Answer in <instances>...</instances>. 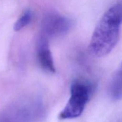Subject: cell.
Instances as JSON below:
<instances>
[{"instance_id":"6da1fadb","label":"cell","mask_w":122,"mask_h":122,"mask_svg":"<svg viewBox=\"0 0 122 122\" xmlns=\"http://www.w3.org/2000/svg\"><path fill=\"white\" fill-rule=\"evenodd\" d=\"M122 23V5L111 7L104 14L95 28L89 50L97 57L109 54L117 44Z\"/></svg>"},{"instance_id":"7a4b0ae2","label":"cell","mask_w":122,"mask_h":122,"mask_svg":"<svg viewBox=\"0 0 122 122\" xmlns=\"http://www.w3.org/2000/svg\"><path fill=\"white\" fill-rule=\"evenodd\" d=\"M92 88L89 83L76 81L70 88V97L59 115L60 119H70L78 117L82 114L89 101Z\"/></svg>"},{"instance_id":"3957f363","label":"cell","mask_w":122,"mask_h":122,"mask_svg":"<svg viewBox=\"0 0 122 122\" xmlns=\"http://www.w3.org/2000/svg\"><path fill=\"white\" fill-rule=\"evenodd\" d=\"M42 29L45 36L54 37L66 33L70 29V19L56 13H48L42 21Z\"/></svg>"},{"instance_id":"277c9868","label":"cell","mask_w":122,"mask_h":122,"mask_svg":"<svg viewBox=\"0 0 122 122\" xmlns=\"http://www.w3.org/2000/svg\"><path fill=\"white\" fill-rule=\"evenodd\" d=\"M46 38L45 36L41 37L38 42L37 56L38 61L44 70L54 73L56 71V69L48 39Z\"/></svg>"},{"instance_id":"5b68a950","label":"cell","mask_w":122,"mask_h":122,"mask_svg":"<svg viewBox=\"0 0 122 122\" xmlns=\"http://www.w3.org/2000/svg\"><path fill=\"white\" fill-rule=\"evenodd\" d=\"M32 17V13L31 11L29 10L25 11L14 24V27H13L14 30L15 32H17L27 26L30 22Z\"/></svg>"},{"instance_id":"8992f818","label":"cell","mask_w":122,"mask_h":122,"mask_svg":"<svg viewBox=\"0 0 122 122\" xmlns=\"http://www.w3.org/2000/svg\"><path fill=\"white\" fill-rule=\"evenodd\" d=\"M116 77H118V78H120L122 79V63L121 64V65H120V68L119 69V70H118V71H117V73H116L115 76Z\"/></svg>"}]
</instances>
